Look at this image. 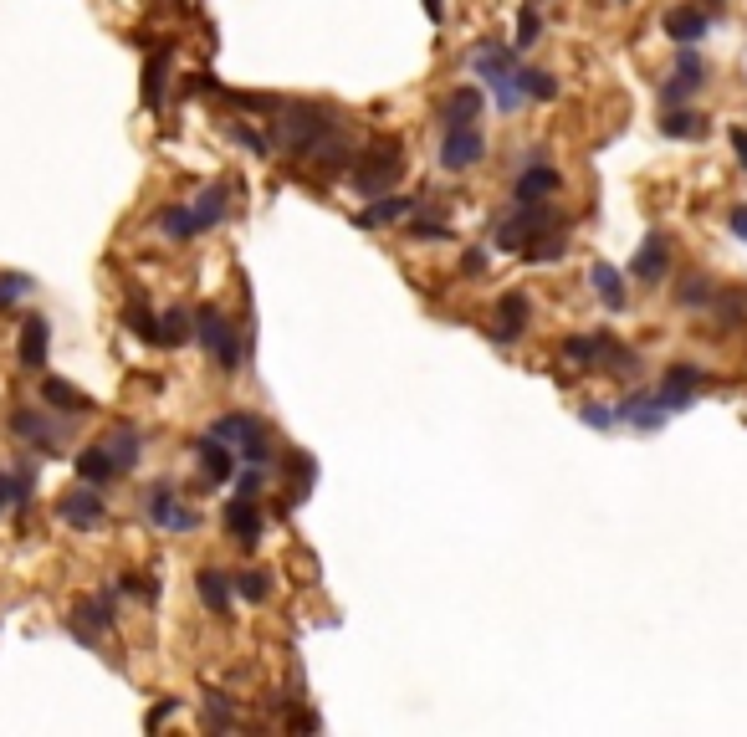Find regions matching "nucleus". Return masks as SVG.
Segmentation results:
<instances>
[{
  "instance_id": "f257e3e1",
  "label": "nucleus",
  "mask_w": 747,
  "mask_h": 737,
  "mask_svg": "<svg viewBox=\"0 0 747 737\" xmlns=\"http://www.w3.org/2000/svg\"><path fill=\"white\" fill-rule=\"evenodd\" d=\"M277 128H282V139H287L292 154L313 159L323 169H348V164H354V149L338 139L343 134L338 108H328V103H292Z\"/></svg>"
},
{
  "instance_id": "f03ea898",
  "label": "nucleus",
  "mask_w": 747,
  "mask_h": 737,
  "mask_svg": "<svg viewBox=\"0 0 747 737\" xmlns=\"http://www.w3.org/2000/svg\"><path fill=\"white\" fill-rule=\"evenodd\" d=\"M471 72L492 88V98H497L502 113H517L527 103V93H522V62H517V47H507V41H497V36L476 41Z\"/></svg>"
},
{
  "instance_id": "7ed1b4c3",
  "label": "nucleus",
  "mask_w": 747,
  "mask_h": 737,
  "mask_svg": "<svg viewBox=\"0 0 747 737\" xmlns=\"http://www.w3.org/2000/svg\"><path fill=\"white\" fill-rule=\"evenodd\" d=\"M563 364H574L584 374H614V379H630L640 374V354L630 349V343H620L614 333H574V338H563Z\"/></svg>"
},
{
  "instance_id": "20e7f679",
  "label": "nucleus",
  "mask_w": 747,
  "mask_h": 737,
  "mask_svg": "<svg viewBox=\"0 0 747 737\" xmlns=\"http://www.w3.org/2000/svg\"><path fill=\"white\" fill-rule=\"evenodd\" d=\"M553 226H558V210L548 200H517L512 215H502V221H497L492 241H497V251H522V246H533Z\"/></svg>"
},
{
  "instance_id": "39448f33",
  "label": "nucleus",
  "mask_w": 747,
  "mask_h": 737,
  "mask_svg": "<svg viewBox=\"0 0 747 737\" xmlns=\"http://www.w3.org/2000/svg\"><path fill=\"white\" fill-rule=\"evenodd\" d=\"M210 436H221L226 446H236V456H241V461H251V466H272L267 425H261L251 410H226L221 420L210 425Z\"/></svg>"
},
{
  "instance_id": "423d86ee",
  "label": "nucleus",
  "mask_w": 747,
  "mask_h": 737,
  "mask_svg": "<svg viewBox=\"0 0 747 737\" xmlns=\"http://www.w3.org/2000/svg\"><path fill=\"white\" fill-rule=\"evenodd\" d=\"M195 338H200V349L221 364V374H241V333H236V323L221 313V308H200L195 313Z\"/></svg>"
},
{
  "instance_id": "0eeeda50",
  "label": "nucleus",
  "mask_w": 747,
  "mask_h": 737,
  "mask_svg": "<svg viewBox=\"0 0 747 737\" xmlns=\"http://www.w3.org/2000/svg\"><path fill=\"white\" fill-rule=\"evenodd\" d=\"M405 175V149H400V139H379L369 154H364V169H354V185H359V195H384L394 180Z\"/></svg>"
},
{
  "instance_id": "6e6552de",
  "label": "nucleus",
  "mask_w": 747,
  "mask_h": 737,
  "mask_svg": "<svg viewBox=\"0 0 747 737\" xmlns=\"http://www.w3.org/2000/svg\"><path fill=\"white\" fill-rule=\"evenodd\" d=\"M487 159V139H481L476 123H446V139H441V169L461 175V169Z\"/></svg>"
},
{
  "instance_id": "1a4fd4ad",
  "label": "nucleus",
  "mask_w": 747,
  "mask_h": 737,
  "mask_svg": "<svg viewBox=\"0 0 747 737\" xmlns=\"http://www.w3.org/2000/svg\"><path fill=\"white\" fill-rule=\"evenodd\" d=\"M149 523L159 533H195L200 528V512L190 502H180L174 487H149Z\"/></svg>"
},
{
  "instance_id": "9d476101",
  "label": "nucleus",
  "mask_w": 747,
  "mask_h": 737,
  "mask_svg": "<svg viewBox=\"0 0 747 737\" xmlns=\"http://www.w3.org/2000/svg\"><path fill=\"white\" fill-rule=\"evenodd\" d=\"M614 425H635V430H661L666 425V405L655 389H635V395H625L620 405H614Z\"/></svg>"
},
{
  "instance_id": "9b49d317",
  "label": "nucleus",
  "mask_w": 747,
  "mask_h": 737,
  "mask_svg": "<svg viewBox=\"0 0 747 737\" xmlns=\"http://www.w3.org/2000/svg\"><path fill=\"white\" fill-rule=\"evenodd\" d=\"M666 272H671V241L655 231V236H645V246L635 251V262H630V277L635 282H645V287H661L666 282Z\"/></svg>"
},
{
  "instance_id": "f8f14e48",
  "label": "nucleus",
  "mask_w": 747,
  "mask_h": 737,
  "mask_svg": "<svg viewBox=\"0 0 747 737\" xmlns=\"http://www.w3.org/2000/svg\"><path fill=\"white\" fill-rule=\"evenodd\" d=\"M527 323H533V302H527V292H502L497 318H492V338L497 343H517L527 333Z\"/></svg>"
},
{
  "instance_id": "ddd939ff",
  "label": "nucleus",
  "mask_w": 747,
  "mask_h": 737,
  "mask_svg": "<svg viewBox=\"0 0 747 737\" xmlns=\"http://www.w3.org/2000/svg\"><path fill=\"white\" fill-rule=\"evenodd\" d=\"M655 395H661L666 415H671V410H686V405L701 395V369H696V364H671V369L661 374V389H655Z\"/></svg>"
},
{
  "instance_id": "4468645a",
  "label": "nucleus",
  "mask_w": 747,
  "mask_h": 737,
  "mask_svg": "<svg viewBox=\"0 0 747 737\" xmlns=\"http://www.w3.org/2000/svg\"><path fill=\"white\" fill-rule=\"evenodd\" d=\"M47 349H52V323L47 318H26L21 323V338H16V359L21 369H47Z\"/></svg>"
},
{
  "instance_id": "2eb2a0df",
  "label": "nucleus",
  "mask_w": 747,
  "mask_h": 737,
  "mask_svg": "<svg viewBox=\"0 0 747 737\" xmlns=\"http://www.w3.org/2000/svg\"><path fill=\"white\" fill-rule=\"evenodd\" d=\"M62 523L67 528H77V533H87V528H98L103 517H108V507H103V497H98V487H87V492H67L62 497Z\"/></svg>"
},
{
  "instance_id": "dca6fc26",
  "label": "nucleus",
  "mask_w": 747,
  "mask_h": 737,
  "mask_svg": "<svg viewBox=\"0 0 747 737\" xmlns=\"http://www.w3.org/2000/svg\"><path fill=\"white\" fill-rule=\"evenodd\" d=\"M226 533H231V543H241V548H256V543H261L267 523H261V512H256V497H236V502L226 507Z\"/></svg>"
},
{
  "instance_id": "f3484780",
  "label": "nucleus",
  "mask_w": 747,
  "mask_h": 737,
  "mask_svg": "<svg viewBox=\"0 0 747 737\" xmlns=\"http://www.w3.org/2000/svg\"><path fill=\"white\" fill-rule=\"evenodd\" d=\"M11 430H16L21 441H31V446H36L41 456H52V446L62 441V425H52V420L41 415V410H26V405H21V410L11 415Z\"/></svg>"
},
{
  "instance_id": "a211bd4d",
  "label": "nucleus",
  "mask_w": 747,
  "mask_h": 737,
  "mask_svg": "<svg viewBox=\"0 0 747 737\" xmlns=\"http://www.w3.org/2000/svg\"><path fill=\"white\" fill-rule=\"evenodd\" d=\"M707 31H712V21H707V11H701V6H671L666 11V36L676 41V47H696Z\"/></svg>"
},
{
  "instance_id": "6ab92c4d",
  "label": "nucleus",
  "mask_w": 747,
  "mask_h": 737,
  "mask_svg": "<svg viewBox=\"0 0 747 737\" xmlns=\"http://www.w3.org/2000/svg\"><path fill=\"white\" fill-rule=\"evenodd\" d=\"M195 456H200V471L210 476V482H231V476H236V451L221 436H200Z\"/></svg>"
},
{
  "instance_id": "aec40b11",
  "label": "nucleus",
  "mask_w": 747,
  "mask_h": 737,
  "mask_svg": "<svg viewBox=\"0 0 747 737\" xmlns=\"http://www.w3.org/2000/svg\"><path fill=\"white\" fill-rule=\"evenodd\" d=\"M558 185H563V180H558V169H553V164H543V159H527V169L517 175L512 195H517V200H548Z\"/></svg>"
},
{
  "instance_id": "412c9836",
  "label": "nucleus",
  "mask_w": 747,
  "mask_h": 737,
  "mask_svg": "<svg viewBox=\"0 0 747 737\" xmlns=\"http://www.w3.org/2000/svg\"><path fill=\"white\" fill-rule=\"evenodd\" d=\"M195 594H200V604H210V615H231V574L226 569H210V563H205V569L195 574Z\"/></svg>"
},
{
  "instance_id": "4be33fe9",
  "label": "nucleus",
  "mask_w": 747,
  "mask_h": 737,
  "mask_svg": "<svg viewBox=\"0 0 747 737\" xmlns=\"http://www.w3.org/2000/svg\"><path fill=\"white\" fill-rule=\"evenodd\" d=\"M589 282H594V292H599V302H604L609 313H625L630 287H625L620 267H614V262H594V267H589Z\"/></svg>"
},
{
  "instance_id": "5701e85b",
  "label": "nucleus",
  "mask_w": 747,
  "mask_h": 737,
  "mask_svg": "<svg viewBox=\"0 0 747 737\" xmlns=\"http://www.w3.org/2000/svg\"><path fill=\"white\" fill-rule=\"evenodd\" d=\"M41 400H47V410H62V415H87V410H93V400H87L77 384L57 379V374L41 379Z\"/></svg>"
},
{
  "instance_id": "b1692460",
  "label": "nucleus",
  "mask_w": 747,
  "mask_h": 737,
  "mask_svg": "<svg viewBox=\"0 0 747 737\" xmlns=\"http://www.w3.org/2000/svg\"><path fill=\"white\" fill-rule=\"evenodd\" d=\"M420 205L410 195H374L369 210H359V226H394V221H410Z\"/></svg>"
},
{
  "instance_id": "393cba45",
  "label": "nucleus",
  "mask_w": 747,
  "mask_h": 737,
  "mask_svg": "<svg viewBox=\"0 0 747 737\" xmlns=\"http://www.w3.org/2000/svg\"><path fill=\"white\" fill-rule=\"evenodd\" d=\"M707 118L701 113H691V108H666L661 113V134L666 139H676V144H696V139H707Z\"/></svg>"
},
{
  "instance_id": "a878e982",
  "label": "nucleus",
  "mask_w": 747,
  "mask_h": 737,
  "mask_svg": "<svg viewBox=\"0 0 747 737\" xmlns=\"http://www.w3.org/2000/svg\"><path fill=\"white\" fill-rule=\"evenodd\" d=\"M118 471H123V466L113 461V451H108V446H87V451L77 456V476H82L87 487H103V482H113Z\"/></svg>"
},
{
  "instance_id": "bb28decb",
  "label": "nucleus",
  "mask_w": 747,
  "mask_h": 737,
  "mask_svg": "<svg viewBox=\"0 0 747 737\" xmlns=\"http://www.w3.org/2000/svg\"><path fill=\"white\" fill-rule=\"evenodd\" d=\"M195 215H200V231L221 226L226 215H231V190H226V185H210V190H200V195H195Z\"/></svg>"
},
{
  "instance_id": "cd10ccee",
  "label": "nucleus",
  "mask_w": 747,
  "mask_h": 737,
  "mask_svg": "<svg viewBox=\"0 0 747 737\" xmlns=\"http://www.w3.org/2000/svg\"><path fill=\"white\" fill-rule=\"evenodd\" d=\"M159 226H164L174 241H190V236H200V215H195V205H169V210L159 215Z\"/></svg>"
},
{
  "instance_id": "c85d7f7f",
  "label": "nucleus",
  "mask_w": 747,
  "mask_h": 737,
  "mask_svg": "<svg viewBox=\"0 0 747 737\" xmlns=\"http://www.w3.org/2000/svg\"><path fill=\"white\" fill-rule=\"evenodd\" d=\"M139 446H144V436H139L134 425H118V430H113V441H108V451H113V461H118L123 471H134V466H139Z\"/></svg>"
},
{
  "instance_id": "c756f323",
  "label": "nucleus",
  "mask_w": 747,
  "mask_h": 737,
  "mask_svg": "<svg viewBox=\"0 0 747 737\" xmlns=\"http://www.w3.org/2000/svg\"><path fill=\"white\" fill-rule=\"evenodd\" d=\"M481 118V88H456L446 98V123H476Z\"/></svg>"
},
{
  "instance_id": "7c9ffc66",
  "label": "nucleus",
  "mask_w": 747,
  "mask_h": 737,
  "mask_svg": "<svg viewBox=\"0 0 747 737\" xmlns=\"http://www.w3.org/2000/svg\"><path fill=\"white\" fill-rule=\"evenodd\" d=\"M159 328H164V343H169V349H180V343H190V338H195V313L169 308V313L159 318Z\"/></svg>"
},
{
  "instance_id": "2f4dec72",
  "label": "nucleus",
  "mask_w": 747,
  "mask_h": 737,
  "mask_svg": "<svg viewBox=\"0 0 747 737\" xmlns=\"http://www.w3.org/2000/svg\"><path fill=\"white\" fill-rule=\"evenodd\" d=\"M568 251V236H563V226H553V231H543L533 246H522V256L527 262H558V256Z\"/></svg>"
},
{
  "instance_id": "473e14b6",
  "label": "nucleus",
  "mask_w": 747,
  "mask_h": 737,
  "mask_svg": "<svg viewBox=\"0 0 747 737\" xmlns=\"http://www.w3.org/2000/svg\"><path fill=\"white\" fill-rule=\"evenodd\" d=\"M231 589H236L241 599L261 604V599L272 594V579H267V569H241V574H231Z\"/></svg>"
},
{
  "instance_id": "72a5a7b5",
  "label": "nucleus",
  "mask_w": 747,
  "mask_h": 737,
  "mask_svg": "<svg viewBox=\"0 0 747 737\" xmlns=\"http://www.w3.org/2000/svg\"><path fill=\"white\" fill-rule=\"evenodd\" d=\"M522 93L533 103H553L558 98V77L553 72H538V67H522Z\"/></svg>"
},
{
  "instance_id": "f704fd0d",
  "label": "nucleus",
  "mask_w": 747,
  "mask_h": 737,
  "mask_svg": "<svg viewBox=\"0 0 747 737\" xmlns=\"http://www.w3.org/2000/svg\"><path fill=\"white\" fill-rule=\"evenodd\" d=\"M128 328H134L144 343H164V328H159V318L144 308V297H134V302H128Z\"/></svg>"
},
{
  "instance_id": "c9c22d12",
  "label": "nucleus",
  "mask_w": 747,
  "mask_h": 737,
  "mask_svg": "<svg viewBox=\"0 0 747 737\" xmlns=\"http://www.w3.org/2000/svg\"><path fill=\"white\" fill-rule=\"evenodd\" d=\"M676 302H681V308H707V302H717V287L707 277H681Z\"/></svg>"
},
{
  "instance_id": "e433bc0d",
  "label": "nucleus",
  "mask_w": 747,
  "mask_h": 737,
  "mask_svg": "<svg viewBox=\"0 0 747 737\" xmlns=\"http://www.w3.org/2000/svg\"><path fill=\"white\" fill-rule=\"evenodd\" d=\"M676 77H686L696 93L707 88V62H701V52H696V47H681V52H676Z\"/></svg>"
},
{
  "instance_id": "4c0bfd02",
  "label": "nucleus",
  "mask_w": 747,
  "mask_h": 737,
  "mask_svg": "<svg viewBox=\"0 0 747 737\" xmlns=\"http://www.w3.org/2000/svg\"><path fill=\"white\" fill-rule=\"evenodd\" d=\"M164 62H169V52H154L144 67V103L149 108H159V98H164Z\"/></svg>"
},
{
  "instance_id": "58836bf2",
  "label": "nucleus",
  "mask_w": 747,
  "mask_h": 737,
  "mask_svg": "<svg viewBox=\"0 0 747 737\" xmlns=\"http://www.w3.org/2000/svg\"><path fill=\"white\" fill-rule=\"evenodd\" d=\"M538 36H543V16H538V6H522V11H517V41H512V47L527 52Z\"/></svg>"
},
{
  "instance_id": "ea45409f",
  "label": "nucleus",
  "mask_w": 747,
  "mask_h": 737,
  "mask_svg": "<svg viewBox=\"0 0 747 737\" xmlns=\"http://www.w3.org/2000/svg\"><path fill=\"white\" fill-rule=\"evenodd\" d=\"M36 287H31V277H21V272H6L0 277V308H11V302H21V297H31Z\"/></svg>"
},
{
  "instance_id": "a19ab883",
  "label": "nucleus",
  "mask_w": 747,
  "mask_h": 737,
  "mask_svg": "<svg viewBox=\"0 0 747 737\" xmlns=\"http://www.w3.org/2000/svg\"><path fill=\"white\" fill-rule=\"evenodd\" d=\"M691 93H696L691 82L671 72V82H666V88H661V108H686V98H691Z\"/></svg>"
},
{
  "instance_id": "79ce46f5",
  "label": "nucleus",
  "mask_w": 747,
  "mask_h": 737,
  "mask_svg": "<svg viewBox=\"0 0 747 737\" xmlns=\"http://www.w3.org/2000/svg\"><path fill=\"white\" fill-rule=\"evenodd\" d=\"M205 717H210L215 727H231V722H236V712H231V702L221 697V691H210V697H205Z\"/></svg>"
},
{
  "instance_id": "37998d69",
  "label": "nucleus",
  "mask_w": 747,
  "mask_h": 737,
  "mask_svg": "<svg viewBox=\"0 0 747 737\" xmlns=\"http://www.w3.org/2000/svg\"><path fill=\"white\" fill-rule=\"evenodd\" d=\"M579 415H584V425H594V430H609V425H614V410H609V405H584Z\"/></svg>"
},
{
  "instance_id": "c03bdc74",
  "label": "nucleus",
  "mask_w": 747,
  "mask_h": 737,
  "mask_svg": "<svg viewBox=\"0 0 747 737\" xmlns=\"http://www.w3.org/2000/svg\"><path fill=\"white\" fill-rule=\"evenodd\" d=\"M261 471H267V466H251V471L236 476V492H241V497H256V492H261Z\"/></svg>"
},
{
  "instance_id": "a18cd8bd",
  "label": "nucleus",
  "mask_w": 747,
  "mask_h": 737,
  "mask_svg": "<svg viewBox=\"0 0 747 737\" xmlns=\"http://www.w3.org/2000/svg\"><path fill=\"white\" fill-rule=\"evenodd\" d=\"M236 139H241V144H246L251 154H267V149H272L267 139H261V134H256V128H236Z\"/></svg>"
},
{
  "instance_id": "49530a36",
  "label": "nucleus",
  "mask_w": 747,
  "mask_h": 737,
  "mask_svg": "<svg viewBox=\"0 0 747 737\" xmlns=\"http://www.w3.org/2000/svg\"><path fill=\"white\" fill-rule=\"evenodd\" d=\"M727 139H732V149H737V159H742V169H747V128H742V123H732V128H727Z\"/></svg>"
},
{
  "instance_id": "de8ad7c7",
  "label": "nucleus",
  "mask_w": 747,
  "mask_h": 737,
  "mask_svg": "<svg viewBox=\"0 0 747 737\" xmlns=\"http://www.w3.org/2000/svg\"><path fill=\"white\" fill-rule=\"evenodd\" d=\"M727 226H732V236H742V241H747V205H737V210L727 215Z\"/></svg>"
},
{
  "instance_id": "09e8293b",
  "label": "nucleus",
  "mask_w": 747,
  "mask_h": 737,
  "mask_svg": "<svg viewBox=\"0 0 747 737\" xmlns=\"http://www.w3.org/2000/svg\"><path fill=\"white\" fill-rule=\"evenodd\" d=\"M481 267H487V251H466V256H461V272H471V277H476Z\"/></svg>"
},
{
  "instance_id": "8fccbe9b",
  "label": "nucleus",
  "mask_w": 747,
  "mask_h": 737,
  "mask_svg": "<svg viewBox=\"0 0 747 737\" xmlns=\"http://www.w3.org/2000/svg\"><path fill=\"white\" fill-rule=\"evenodd\" d=\"M174 712H180V702H159V707L149 712V727H159V722H169Z\"/></svg>"
},
{
  "instance_id": "3c124183",
  "label": "nucleus",
  "mask_w": 747,
  "mask_h": 737,
  "mask_svg": "<svg viewBox=\"0 0 747 737\" xmlns=\"http://www.w3.org/2000/svg\"><path fill=\"white\" fill-rule=\"evenodd\" d=\"M425 16H430V21H441V16H446V6H441V0H425Z\"/></svg>"
}]
</instances>
